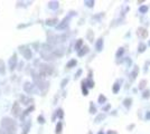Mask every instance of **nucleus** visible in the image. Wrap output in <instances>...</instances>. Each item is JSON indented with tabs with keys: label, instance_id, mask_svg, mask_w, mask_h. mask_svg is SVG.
<instances>
[{
	"label": "nucleus",
	"instance_id": "obj_5",
	"mask_svg": "<svg viewBox=\"0 0 150 134\" xmlns=\"http://www.w3.org/2000/svg\"><path fill=\"white\" fill-rule=\"evenodd\" d=\"M95 47H96V51H102V47H103V39L100 38L98 41H96V44H95Z\"/></svg>",
	"mask_w": 150,
	"mask_h": 134
},
{
	"label": "nucleus",
	"instance_id": "obj_14",
	"mask_svg": "<svg viewBox=\"0 0 150 134\" xmlns=\"http://www.w3.org/2000/svg\"><path fill=\"white\" fill-rule=\"evenodd\" d=\"M81 46H82V40L80 39V40L77 41L76 46H75V49H76V51H80V47H81Z\"/></svg>",
	"mask_w": 150,
	"mask_h": 134
},
{
	"label": "nucleus",
	"instance_id": "obj_25",
	"mask_svg": "<svg viewBox=\"0 0 150 134\" xmlns=\"http://www.w3.org/2000/svg\"><path fill=\"white\" fill-rule=\"evenodd\" d=\"M98 134H104V133H103V132H102V131H101V132H99V133H98Z\"/></svg>",
	"mask_w": 150,
	"mask_h": 134
},
{
	"label": "nucleus",
	"instance_id": "obj_16",
	"mask_svg": "<svg viewBox=\"0 0 150 134\" xmlns=\"http://www.w3.org/2000/svg\"><path fill=\"white\" fill-rule=\"evenodd\" d=\"M85 5H86L88 7H93L94 1H85Z\"/></svg>",
	"mask_w": 150,
	"mask_h": 134
},
{
	"label": "nucleus",
	"instance_id": "obj_23",
	"mask_svg": "<svg viewBox=\"0 0 150 134\" xmlns=\"http://www.w3.org/2000/svg\"><path fill=\"white\" fill-rule=\"evenodd\" d=\"M108 134H117V132H114V131H109Z\"/></svg>",
	"mask_w": 150,
	"mask_h": 134
},
{
	"label": "nucleus",
	"instance_id": "obj_11",
	"mask_svg": "<svg viewBox=\"0 0 150 134\" xmlns=\"http://www.w3.org/2000/svg\"><path fill=\"white\" fill-rule=\"evenodd\" d=\"M146 84H147V81H146V79H142V81L140 82V84H139V88L144 89V87H146Z\"/></svg>",
	"mask_w": 150,
	"mask_h": 134
},
{
	"label": "nucleus",
	"instance_id": "obj_20",
	"mask_svg": "<svg viewBox=\"0 0 150 134\" xmlns=\"http://www.w3.org/2000/svg\"><path fill=\"white\" fill-rule=\"evenodd\" d=\"M88 87H93V86H94L93 81H91V79H90V81H88Z\"/></svg>",
	"mask_w": 150,
	"mask_h": 134
},
{
	"label": "nucleus",
	"instance_id": "obj_18",
	"mask_svg": "<svg viewBox=\"0 0 150 134\" xmlns=\"http://www.w3.org/2000/svg\"><path fill=\"white\" fill-rule=\"evenodd\" d=\"M144 117H146V120H147V121H150V111L146 113V116H144Z\"/></svg>",
	"mask_w": 150,
	"mask_h": 134
},
{
	"label": "nucleus",
	"instance_id": "obj_26",
	"mask_svg": "<svg viewBox=\"0 0 150 134\" xmlns=\"http://www.w3.org/2000/svg\"><path fill=\"white\" fill-rule=\"evenodd\" d=\"M148 46L150 47V39H149V41H148Z\"/></svg>",
	"mask_w": 150,
	"mask_h": 134
},
{
	"label": "nucleus",
	"instance_id": "obj_12",
	"mask_svg": "<svg viewBox=\"0 0 150 134\" xmlns=\"http://www.w3.org/2000/svg\"><path fill=\"white\" fill-rule=\"evenodd\" d=\"M106 101V97L103 95H100V97H99V103H101V104H103V103Z\"/></svg>",
	"mask_w": 150,
	"mask_h": 134
},
{
	"label": "nucleus",
	"instance_id": "obj_8",
	"mask_svg": "<svg viewBox=\"0 0 150 134\" xmlns=\"http://www.w3.org/2000/svg\"><path fill=\"white\" fill-rule=\"evenodd\" d=\"M148 10H149V8H148L147 6H141L140 8H139V13H142V15L148 13Z\"/></svg>",
	"mask_w": 150,
	"mask_h": 134
},
{
	"label": "nucleus",
	"instance_id": "obj_9",
	"mask_svg": "<svg viewBox=\"0 0 150 134\" xmlns=\"http://www.w3.org/2000/svg\"><path fill=\"white\" fill-rule=\"evenodd\" d=\"M88 51V47H83V48H82V51H79V56H83V55H85Z\"/></svg>",
	"mask_w": 150,
	"mask_h": 134
},
{
	"label": "nucleus",
	"instance_id": "obj_1",
	"mask_svg": "<svg viewBox=\"0 0 150 134\" xmlns=\"http://www.w3.org/2000/svg\"><path fill=\"white\" fill-rule=\"evenodd\" d=\"M138 36L140 37V38H147V36H148V32H147V29L146 28H142V27H140V28H138Z\"/></svg>",
	"mask_w": 150,
	"mask_h": 134
},
{
	"label": "nucleus",
	"instance_id": "obj_6",
	"mask_svg": "<svg viewBox=\"0 0 150 134\" xmlns=\"http://www.w3.org/2000/svg\"><path fill=\"white\" fill-rule=\"evenodd\" d=\"M112 91H113V93H114V94H118V93H119V91H120V84L119 83L114 84V85H113V87H112Z\"/></svg>",
	"mask_w": 150,
	"mask_h": 134
},
{
	"label": "nucleus",
	"instance_id": "obj_4",
	"mask_svg": "<svg viewBox=\"0 0 150 134\" xmlns=\"http://www.w3.org/2000/svg\"><path fill=\"white\" fill-rule=\"evenodd\" d=\"M146 48H147V45L141 41L140 44L138 45V53H144V51H146Z\"/></svg>",
	"mask_w": 150,
	"mask_h": 134
},
{
	"label": "nucleus",
	"instance_id": "obj_24",
	"mask_svg": "<svg viewBox=\"0 0 150 134\" xmlns=\"http://www.w3.org/2000/svg\"><path fill=\"white\" fill-rule=\"evenodd\" d=\"M132 128H134V125H133V124H132V125H129V126H128V128H129V131H130V130H131Z\"/></svg>",
	"mask_w": 150,
	"mask_h": 134
},
{
	"label": "nucleus",
	"instance_id": "obj_2",
	"mask_svg": "<svg viewBox=\"0 0 150 134\" xmlns=\"http://www.w3.org/2000/svg\"><path fill=\"white\" fill-rule=\"evenodd\" d=\"M138 72H139V67H138V66H134V68H133V69H132V72L130 73V77H129L131 82H133V81L137 78Z\"/></svg>",
	"mask_w": 150,
	"mask_h": 134
},
{
	"label": "nucleus",
	"instance_id": "obj_15",
	"mask_svg": "<svg viewBox=\"0 0 150 134\" xmlns=\"http://www.w3.org/2000/svg\"><path fill=\"white\" fill-rule=\"evenodd\" d=\"M104 117H105V115H104V114H101V115H99V116H98V119H96V120H95V122H96V123H99V122H100L101 120H102V119H104Z\"/></svg>",
	"mask_w": 150,
	"mask_h": 134
},
{
	"label": "nucleus",
	"instance_id": "obj_22",
	"mask_svg": "<svg viewBox=\"0 0 150 134\" xmlns=\"http://www.w3.org/2000/svg\"><path fill=\"white\" fill-rule=\"evenodd\" d=\"M109 109H110V105H106L105 107H103V111H108Z\"/></svg>",
	"mask_w": 150,
	"mask_h": 134
},
{
	"label": "nucleus",
	"instance_id": "obj_21",
	"mask_svg": "<svg viewBox=\"0 0 150 134\" xmlns=\"http://www.w3.org/2000/svg\"><path fill=\"white\" fill-rule=\"evenodd\" d=\"M61 128H62V124H61V123H59V124H58V126H57L56 132H58V133H59V132H61Z\"/></svg>",
	"mask_w": 150,
	"mask_h": 134
},
{
	"label": "nucleus",
	"instance_id": "obj_10",
	"mask_svg": "<svg viewBox=\"0 0 150 134\" xmlns=\"http://www.w3.org/2000/svg\"><path fill=\"white\" fill-rule=\"evenodd\" d=\"M142 97H144V98H149L150 97V91L149 89H144V94H142Z\"/></svg>",
	"mask_w": 150,
	"mask_h": 134
},
{
	"label": "nucleus",
	"instance_id": "obj_17",
	"mask_svg": "<svg viewBox=\"0 0 150 134\" xmlns=\"http://www.w3.org/2000/svg\"><path fill=\"white\" fill-rule=\"evenodd\" d=\"M83 94H84V95H88V88L85 87L84 83H83Z\"/></svg>",
	"mask_w": 150,
	"mask_h": 134
},
{
	"label": "nucleus",
	"instance_id": "obj_13",
	"mask_svg": "<svg viewBox=\"0 0 150 134\" xmlns=\"http://www.w3.org/2000/svg\"><path fill=\"white\" fill-rule=\"evenodd\" d=\"M75 65H76V60L73 59V60H71L69 64H67V67H73V66H75Z\"/></svg>",
	"mask_w": 150,
	"mask_h": 134
},
{
	"label": "nucleus",
	"instance_id": "obj_3",
	"mask_svg": "<svg viewBox=\"0 0 150 134\" xmlns=\"http://www.w3.org/2000/svg\"><path fill=\"white\" fill-rule=\"evenodd\" d=\"M132 105V98H130V97H127V98H125V101H123V106H125V109H130Z\"/></svg>",
	"mask_w": 150,
	"mask_h": 134
},
{
	"label": "nucleus",
	"instance_id": "obj_7",
	"mask_svg": "<svg viewBox=\"0 0 150 134\" xmlns=\"http://www.w3.org/2000/svg\"><path fill=\"white\" fill-rule=\"evenodd\" d=\"M123 54H125V48L123 47H120L119 49H118V51H117V54H115V56L118 58H120Z\"/></svg>",
	"mask_w": 150,
	"mask_h": 134
},
{
	"label": "nucleus",
	"instance_id": "obj_19",
	"mask_svg": "<svg viewBox=\"0 0 150 134\" xmlns=\"http://www.w3.org/2000/svg\"><path fill=\"white\" fill-rule=\"evenodd\" d=\"M96 112V109L93 106V104H91V113H95Z\"/></svg>",
	"mask_w": 150,
	"mask_h": 134
}]
</instances>
